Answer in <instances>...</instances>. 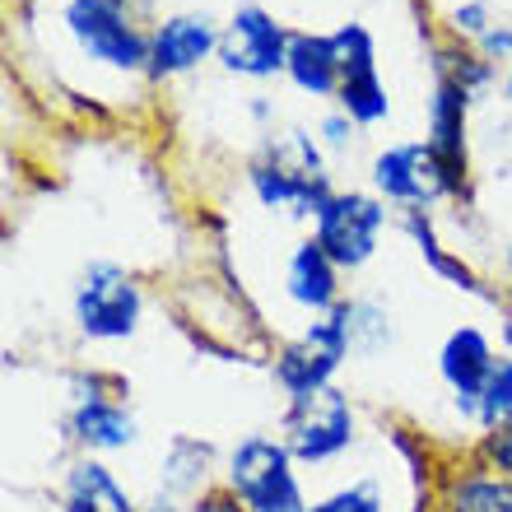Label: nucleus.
Listing matches in <instances>:
<instances>
[{
	"label": "nucleus",
	"instance_id": "1",
	"mask_svg": "<svg viewBox=\"0 0 512 512\" xmlns=\"http://www.w3.org/2000/svg\"><path fill=\"white\" fill-rule=\"evenodd\" d=\"M247 182H252L256 201L266 210H284L298 219H317L322 205L336 196L326 187L322 149L312 145L308 131H284L261 145L252 163H247Z\"/></svg>",
	"mask_w": 512,
	"mask_h": 512
},
{
	"label": "nucleus",
	"instance_id": "2",
	"mask_svg": "<svg viewBox=\"0 0 512 512\" xmlns=\"http://www.w3.org/2000/svg\"><path fill=\"white\" fill-rule=\"evenodd\" d=\"M224 489L238 494L247 512H308L289 447L266 433H252L229 452Z\"/></svg>",
	"mask_w": 512,
	"mask_h": 512
},
{
	"label": "nucleus",
	"instance_id": "3",
	"mask_svg": "<svg viewBox=\"0 0 512 512\" xmlns=\"http://www.w3.org/2000/svg\"><path fill=\"white\" fill-rule=\"evenodd\" d=\"M350 354H354V345H350V326H345V303H340L336 312L317 317L303 336H294L275 354V382L284 387L289 401L312 396V391H326V387H336V373Z\"/></svg>",
	"mask_w": 512,
	"mask_h": 512
},
{
	"label": "nucleus",
	"instance_id": "4",
	"mask_svg": "<svg viewBox=\"0 0 512 512\" xmlns=\"http://www.w3.org/2000/svg\"><path fill=\"white\" fill-rule=\"evenodd\" d=\"M280 429V443L289 447V457L322 466V461H336L340 452L354 447V405L340 387L312 391V396H298L284 405Z\"/></svg>",
	"mask_w": 512,
	"mask_h": 512
},
{
	"label": "nucleus",
	"instance_id": "5",
	"mask_svg": "<svg viewBox=\"0 0 512 512\" xmlns=\"http://www.w3.org/2000/svg\"><path fill=\"white\" fill-rule=\"evenodd\" d=\"M145 312V294L135 275H126L112 261H94L75 284V326L89 340H126L135 336Z\"/></svg>",
	"mask_w": 512,
	"mask_h": 512
},
{
	"label": "nucleus",
	"instance_id": "6",
	"mask_svg": "<svg viewBox=\"0 0 512 512\" xmlns=\"http://www.w3.org/2000/svg\"><path fill=\"white\" fill-rule=\"evenodd\" d=\"M66 28L80 42L84 56H94L112 70H145L149 66V38L135 28L126 0H70Z\"/></svg>",
	"mask_w": 512,
	"mask_h": 512
},
{
	"label": "nucleus",
	"instance_id": "7",
	"mask_svg": "<svg viewBox=\"0 0 512 512\" xmlns=\"http://www.w3.org/2000/svg\"><path fill=\"white\" fill-rule=\"evenodd\" d=\"M382 229H387V205L364 196V191H336L322 205L312 238L326 247V256L340 270H359L364 261H373Z\"/></svg>",
	"mask_w": 512,
	"mask_h": 512
},
{
	"label": "nucleus",
	"instance_id": "8",
	"mask_svg": "<svg viewBox=\"0 0 512 512\" xmlns=\"http://www.w3.org/2000/svg\"><path fill=\"white\" fill-rule=\"evenodd\" d=\"M289 38L294 33L275 14H266L261 5H243L219 33V66L247 80H270L289 66Z\"/></svg>",
	"mask_w": 512,
	"mask_h": 512
},
{
	"label": "nucleus",
	"instance_id": "9",
	"mask_svg": "<svg viewBox=\"0 0 512 512\" xmlns=\"http://www.w3.org/2000/svg\"><path fill=\"white\" fill-rule=\"evenodd\" d=\"M336 38V56H340V89L336 103L354 126H373L391 112L387 84L378 75V52H373V33L364 24H345L331 33Z\"/></svg>",
	"mask_w": 512,
	"mask_h": 512
},
{
	"label": "nucleus",
	"instance_id": "10",
	"mask_svg": "<svg viewBox=\"0 0 512 512\" xmlns=\"http://www.w3.org/2000/svg\"><path fill=\"white\" fill-rule=\"evenodd\" d=\"M373 187H378L387 201L424 210V205L461 191V182L447 173V163L438 159L429 145H391L373 159Z\"/></svg>",
	"mask_w": 512,
	"mask_h": 512
},
{
	"label": "nucleus",
	"instance_id": "11",
	"mask_svg": "<svg viewBox=\"0 0 512 512\" xmlns=\"http://www.w3.org/2000/svg\"><path fill=\"white\" fill-rule=\"evenodd\" d=\"M122 391H103V378L75 382V410H70V438L84 452H126L140 438L135 415L117 401Z\"/></svg>",
	"mask_w": 512,
	"mask_h": 512
},
{
	"label": "nucleus",
	"instance_id": "12",
	"mask_svg": "<svg viewBox=\"0 0 512 512\" xmlns=\"http://www.w3.org/2000/svg\"><path fill=\"white\" fill-rule=\"evenodd\" d=\"M494 368H499V354H494V340L480 326H457L438 350V373L457 396V410L471 419L480 410V396H485Z\"/></svg>",
	"mask_w": 512,
	"mask_h": 512
},
{
	"label": "nucleus",
	"instance_id": "13",
	"mask_svg": "<svg viewBox=\"0 0 512 512\" xmlns=\"http://www.w3.org/2000/svg\"><path fill=\"white\" fill-rule=\"evenodd\" d=\"M219 33L210 14H173L163 19L154 33H149V75L154 80H168V75H182V70H196L205 56H219Z\"/></svg>",
	"mask_w": 512,
	"mask_h": 512
},
{
	"label": "nucleus",
	"instance_id": "14",
	"mask_svg": "<svg viewBox=\"0 0 512 512\" xmlns=\"http://www.w3.org/2000/svg\"><path fill=\"white\" fill-rule=\"evenodd\" d=\"M466 108H471V89L457 84L452 75H438L429 98V140L424 145L447 163V173L466 182Z\"/></svg>",
	"mask_w": 512,
	"mask_h": 512
},
{
	"label": "nucleus",
	"instance_id": "15",
	"mask_svg": "<svg viewBox=\"0 0 512 512\" xmlns=\"http://www.w3.org/2000/svg\"><path fill=\"white\" fill-rule=\"evenodd\" d=\"M284 294L294 298L298 308L317 312V317L340 308V266L326 256V247L317 238L294 247L289 270H284Z\"/></svg>",
	"mask_w": 512,
	"mask_h": 512
},
{
	"label": "nucleus",
	"instance_id": "16",
	"mask_svg": "<svg viewBox=\"0 0 512 512\" xmlns=\"http://www.w3.org/2000/svg\"><path fill=\"white\" fill-rule=\"evenodd\" d=\"M284 75L312 98H336L340 89V56L331 33H294L289 38V66Z\"/></svg>",
	"mask_w": 512,
	"mask_h": 512
},
{
	"label": "nucleus",
	"instance_id": "17",
	"mask_svg": "<svg viewBox=\"0 0 512 512\" xmlns=\"http://www.w3.org/2000/svg\"><path fill=\"white\" fill-rule=\"evenodd\" d=\"M61 499H66V512H140L131 503V494L122 489V480L98 457H80L70 466Z\"/></svg>",
	"mask_w": 512,
	"mask_h": 512
},
{
	"label": "nucleus",
	"instance_id": "18",
	"mask_svg": "<svg viewBox=\"0 0 512 512\" xmlns=\"http://www.w3.org/2000/svg\"><path fill=\"white\" fill-rule=\"evenodd\" d=\"M443 512H512V480L489 466L457 471L443 485Z\"/></svg>",
	"mask_w": 512,
	"mask_h": 512
},
{
	"label": "nucleus",
	"instance_id": "19",
	"mask_svg": "<svg viewBox=\"0 0 512 512\" xmlns=\"http://www.w3.org/2000/svg\"><path fill=\"white\" fill-rule=\"evenodd\" d=\"M210 461H215V452H210L205 443L177 438V443L168 447V461H163L168 489H173V494H196V489H205V480H210Z\"/></svg>",
	"mask_w": 512,
	"mask_h": 512
},
{
	"label": "nucleus",
	"instance_id": "20",
	"mask_svg": "<svg viewBox=\"0 0 512 512\" xmlns=\"http://www.w3.org/2000/svg\"><path fill=\"white\" fill-rule=\"evenodd\" d=\"M405 229H410V238L419 243L424 261H429V266L438 270V275H447V280L457 284V289H466V294H480V298H489V303H494V294H489L485 284L475 280V270H466V266L457 261V256H447L443 247L433 243V233H429V224H424V215H419V210H410V219H405Z\"/></svg>",
	"mask_w": 512,
	"mask_h": 512
},
{
	"label": "nucleus",
	"instance_id": "21",
	"mask_svg": "<svg viewBox=\"0 0 512 512\" xmlns=\"http://www.w3.org/2000/svg\"><path fill=\"white\" fill-rule=\"evenodd\" d=\"M475 419H480L485 429H499V424H508L512 419V359H499V368H494L485 396H480Z\"/></svg>",
	"mask_w": 512,
	"mask_h": 512
},
{
	"label": "nucleus",
	"instance_id": "22",
	"mask_svg": "<svg viewBox=\"0 0 512 512\" xmlns=\"http://www.w3.org/2000/svg\"><path fill=\"white\" fill-rule=\"evenodd\" d=\"M308 512H387V503H382V489L364 480V485H345L326 499L308 503Z\"/></svg>",
	"mask_w": 512,
	"mask_h": 512
},
{
	"label": "nucleus",
	"instance_id": "23",
	"mask_svg": "<svg viewBox=\"0 0 512 512\" xmlns=\"http://www.w3.org/2000/svg\"><path fill=\"white\" fill-rule=\"evenodd\" d=\"M480 457H485L489 471H499L512 480V419L499 429H485V443H480Z\"/></svg>",
	"mask_w": 512,
	"mask_h": 512
},
{
	"label": "nucleus",
	"instance_id": "24",
	"mask_svg": "<svg viewBox=\"0 0 512 512\" xmlns=\"http://www.w3.org/2000/svg\"><path fill=\"white\" fill-rule=\"evenodd\" d=\"M452 33H461V38H485L489 33V5L485 0H466V5H457L452 10Z\"/></svg>",
	"mask_w": 512,
	"mask_h": 512
},
{
	"label": "nucleus",
	"instance_id": "25",
	"mask_svg": "<svg viewBox=\"0 0 512 512\" xmlns=\"http://www.w3.org/2000/svg\"><path fill=\"white\" fill-rule=\"evenodd\" d=\"M191 512H247V508H243V499H238V494H229V489H205Z\"/></svg>",
	"mask_w": 512,
	"mask_h": 512
},
{
	"label": "nucleus",
	"instance_id": "26",
	"mask_svg": "<svg viewBox=\"0 0 512 512\" xmlns=\"http://www.w3.org/2000/svg\"><path fill=\"white\" fill-rule=\"evenodd\" d=\"M480 56L485 61H494V56H512V28H489L485 38H480Z\"/></svg>",
	"mask_w": 512,
	"mask_h": 512
},
{
	"label": "nucleus",
	"instance_id": "27",
	"mask_svg": "<svg viewBox=\"0 0 512 512\" xmlns=\"http://www.w3.org/2000/svg\"><path fill=\"white\" fill-rule=\"evenodd\" d=\"M350 131H354V122L345 117V112H336V117H326V122H322L326 145H345V140H350Z\"/></svg>",
	"mask_w": 512,
	"mask_h": 512
},
{
	"label": "nucleus",
	"instance_id": "28",
	"mask_svg": "<svg viewBox=\"0 0 512 512\" xmlns=\"http://www.w3.org/2000/svg\"><path fill=\"white\" fill-rule=\"evenodd\" d=\"M140 512H177V508H173V503H163V499H159V503H149V508H140Z\"/></svg>",
	"mask_w": 512,
	"mask_h": 512
},
{
	"label": "nucleus",
	"instance_id": "29",
	"mask_svg": "<svg viewBox=\"0 0 512 512\" xmlns=\"http://www.w3.org/2000/svg\"><path fill=\"white\" fill-rule=\"evenodd\" d=\"M508 270H512V252H508Z\"/></svg>",
	"mask_w": 512,
	"mask_h": 512
}]
</instances>
